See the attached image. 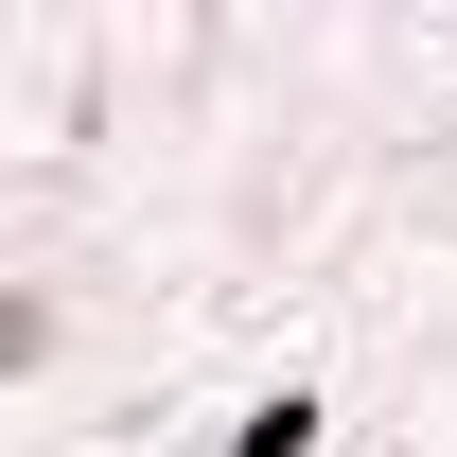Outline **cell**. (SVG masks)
Returning a JSON list of instances; mask_svg holds the SVG:
<instances>
[{
	"mask_svg": "<svg viewBox=\"0 0 457 457\" xmlns=\"http://www.w3.org/2000/svg\"><path fill=\"white\" fill-rule=\"evenodd\" d=\"M299 440H317V404H264V422H246L228 457H299Z\"/></svg>",
	"mask_w": 457,
	"mask_h": 457,
	"instance_id": "obj_1",
	"label": "cell"
}]
</instances>
